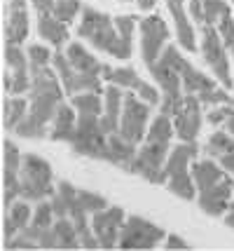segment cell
I'll list each match as a JSON object with an SVG mask.
<instances>
[{
  "label": "cell",
  "mask_w": 234,
  "mask_h": 251,
  "mask_svg": "<svg viewBox=\"0 0 234 251\" xmlns=\"http://www.w3.org/2000/svg\"><path fill=\"white\" fill-rule=\"evenodd\" d=\"M78 35L85 38V40H89L96 50L115 56L120 61H127L131 56V43L120 35L117 26H115V19L99 10H94V7H82Z\"/></svg>",
  "instance_id": "obj_1"
},
{
  "label": "cell",
  "mask_w": 234,
  "mask_h": 251,
  "mask_svg": "<svg viewBox=\"0 0 234 251\" xmlns=\"http://www.w3.org/2000/svg\"><path fill=\"white\" fill-rule=\"evenodd\" d=\"M21 197L28 202H43L56 193L54 169L45 157L35 153H26L21 162Z\"/></svg>",
  "instance_id": "obj_2"
},
{
  "label": "cell",
  "mask_w": 234,
  "mask_h": 251,
  "mask_svg": "<svg viewBox=\"0 0 234 251\" xmlns=\"http://www.w3.org/2000/svg\"><path fill=\"white\" fill-rule=\"evenodd\" d=\"M201 56L206 66L211 68V73L215 75V80L223 85L225 89L234 87V68L230 61V50L223 43V35L218 31V26L213 24H201Z\"/></svg>",
  "instance_id": "obj_3"
},
{
  "label": "cell",
  "mask_w": 234,
  "mask_h": 251,
  "mask_svg": "<svg viewBox=\"0 0 234 251\" xmlns=\"http://www.w3.org/2000/svg\"><path fill=\"white\" fill-rule=\"evenodd\" d=\"M70 148L82 157L108 162V134L101 127V115L78 113V127L70 139Z\"/></svg>",
  "instance_id": "obj_4"
},
{
  "label": "cell",
  "mask_w": 234,
  "mask_h": 251,
  "mask_svg": "<svg viewBox=\"0 0 234 251\" xmlns=\"http://www.w3.org/2000/svg\"><path fill=\"white\" fill-rule=\"evenodd\" d=\"M171 153L169 143H155V141H143L138 146L134 162L129 167V174H138L141 178L155 183V186H167V172L164 164Z\"/></svg>",
  "instance_id": "obj_5"
},
{
  "label": "cell",
  "mask_w": 234,
  "mask_h": 251,
  "mask_svg": "<svg viewBox=\"0 0 234 251\" xmlns=\"http://www.w3.org/2000/svg\"><path fill=\"white\" fill-rule=\"evenodd\" d=\"M152 118V106L143 101V99L129 92L124 97V108H122V118H120V134L124 139L134 143H141L145 141V134H148V122Z\"/></svg>",
  "instance_id": "obj_6"
},
{
  "label": "cell",
  "mask_w": 234,
  "mask_h": 251,
  "mask_svg": "<svg viewBox=\"0 0 234 251\" xmlns=\"http://www.w3.org/2000/svg\"><path fill=\"white\" fill-rule=\"evenodd\" d=\"M164 240H167L164 228H159L141 216H127L117 249H155Z\"/></svg>",
  "instance_id": "obj_7"
},
{
  "label": "cell",
  "mask_w": 234,
  "mask_h": 251,
  "mask_svg": "<svg viewBox=\"0 0 234 251\" xmlns=\"http://www.w3.org/2000/svg\"><path fill=\"white\" fill-rule=\"evenodd\" d=\"M162 59L178 71L180 80H183V89H185V94H201V92H209V89L218 87V85H215V80H211L206 73H201L199 68H194L192 61H188L185 56L180 54V50L173 43H169L167 47H164Z\"/></svg>",
  "instance_id": "obj_8"
},
{
  "label": "cell",
  "mask_w": 234,
  "mask_h": 251,
  "mask_svg": "<svg viewBox=\"0 0 234 251\" xmlns=\"http://www.w3.org/2000/svg\"><path fill=\"white\" fill-rule=\"evenodd\" d=\"M138 24H141V56L145 66H152L162 59V52L169 45V28L159 14H148Z\"/></svg>",
  "instance_id": "obj_9"
},
{
  "label": "cell",
  "mask_w": 234,
  "mask_h": 251,
  "mask_svg": "<svg viewBox=\"0 0 234 251\" xmlns=\"http://www.w3.org/2000/svg\"><path fill=\"white\" fill-rule=\"evenodd\" d=\"M201 103L197 94H185L176 110L171 113L173 118V127H176V136L180 141H197L204 125V113H201Z\"/></svg>",
  "instance_id": "obj_10"
},
{
  "label": "cell",
  "mask_w": 234,
  "mask_h": 251,
  "mask_svg": "<svg viewBox=\"0 0 234 251\" xmlns=\"http://www.w3.org/2000/svg\"><path fill=\"white\" fill-rule=\"evenodd\" d=\"M124 221H127V214L122 207H106L91 214V228H94V235L99 237L101 249H117Z\"/></svg>",
  "instance_id": "obj_11"
},
{
  "label": "cell",
  "mask_w": 234,
  "mask_h": 251,
  "mask_svg": "<svg viewBox=\"0 0 234 251\" xmlns=\"http://www.w3.org/2000/svg\"><path fill=\"white\" fill-rule=\"evenodd\" d=\"M232 193H234V178L225 176L220 183L206 188V190H197V204L209 216H225L227 207L232 204Z\"/></svg>",
  "instance_id": "obj_12"
},
{
  "label": "cell",
  "mask_w": 234,
  "mask_h": 251,
  "mask_svg": "<svg viewBox=\"0 0 234 251\" xmlns=\"http://www.w3.org/2000/svg\"><path fill=\"white\" fill-rule=\"evenodd\" d=\"M31 24H28V0H10L7 5V17H5V43L21 45L28 38Z\"/></svg>",
  "instance_id": "obj_13"
},
{
  "label": "cell",
  "mask_w": 234,
  "mask_h": 251,
  "mask_svg": "<svg viewBox=\"0 0 234 251\" xmlns=\"http://www.w3.org/2000/svg\"><path fill=\"white\" fill-rule=\"evenodd\" d=\"M124 92L120 85H112L108 82V87L103 89V115H101V127L103 131L110 136L115 131H120V118H122V108H124Z\"/></svg>",
  "instance_id": "obj_14"
},
{
  "label": "cell",
  "mask_w": 234,
  "mask_h": 251,
  "mask_svg": "<svg viewBox=\"0 0 234 251\" xmlns=\"http://www.w3.org/2000/svg\"><path fill=\"white\" fill-rule=\"evenodd\" d=\"M199 143L197 141H180L178 146L171 148V153L167 157V164H164V172H167V178L169 176H176V174H185L190 172L192 162L197 160L199 155Z\"/></svg>",
  "instance_id": "obj_15"
},
{
  "label": "cell",
  "mask_w": 234,
  "mask_h": 251,
  "mask_svg": "<svg viewBox=\"0 0 234 251\" xmlns=\"http://www.w3.org/2000/svg\"><path fill=\"white\" fill-rule=\"evenodd\" d=\"M136 153H138V143L124 139L120 131H115V134L108 136V162L110 164H117V167H122V169L129 172Z\"/></svg>",
  "instance_id": "obj_16"
},
{
  "label": "cell",
  "mask_w": 234,
  "mask_h": 251,
  "mask_svg": "<svg viewBox=\"0 0 234 251\" xmlns=\"http://www.w3.org/2000/svg\"><path fill=\"white\" fill-rule=\"evenodd\" d=\"M78 127V110L73 108V103H61L56 110L54 120H52V129H49V139L54 141H68L73 139Z\"/></svg>",
  "instance_id": "obj_17"
},
{
  "label": "cell",
  "mask_w": 234,
  "mask_h": 251,
  "mask_svg": "<svg viewBox=\"0 0 234 251\" xmlns=\"http://www.w3.org/2000/svg\"><path fill=\"white\" fill-rule=\"evenodd\" d=\"M190 172H192V178H194V183H197V190H206V188L220 183L225 176H227V172H225L220 164L213 162V157L194 160L192 167H190Z\"/></svg>",
  "instance_id": "obj_18"
},
{
  "label": "cell",
  "mask_w": 234,
  "mask_h": 251,
  "mask_svg": "<svg viewBox=\"0 0 234 251\" xmlns=\"http://www.w3.org/2000/svg\"><path fill=\"white\" fill-rule=\"evenodd\" d=\"M64 52H66V56L70 59L73 68L80 71V73H96V75H103V71H106V66H108V64H103V61H99L91 52H87L85 45H80V43H68Z\"/></svg>",
  "instance_id": "obj_19"
},
{
  "label": "cell",
  "mask_w": 234,
  "mask_h": 251,
  "mask_svg": "<svg viewBox=\"0 0 234 251\" xmlns=\"http://www.w3.org/2000/svg\"><path fill=\"white\" fill-rule=\"evenodd\" d=\"M38 33H40V38H45L47 43L54 45L56 50L68 43V24L56 19L52 12L38 14Z\"/></svg>",
  "instance_id": "obj_20"
},
{
  "label": "cell",
  "mask_w": 234,
  "mask_h": 251,
  "mask_svg": "<svg viewBox=\"0 0 234 251\" xmlns=\"http://www.w3.org/2000/svg\"><path fill=\"white\" fill-rule=\"evenodd\" d=\"M103 80H108L112 85H120L122 89H129V92H134V94H138V92L145 87V80H141V75L136 73L131 66H120V68L106 66Z\"/></svg>",
  "instance_id": "obj_21"
},
{
  "label": "cell",
  "mask_w": 234,
  "mask_h": 251,
  "mask_svg": "<svg viewBox=\"0 0 234 251\" xmlns=\"http://www.w3.org/2000/svg\"><path fill=\"white\" fill-rule=\"evenodd\" d=\"M31 108V99H26L23 94H14L2 101V127L7 131H14V127L26 118V113Z\"/></svg>",
  "instance_id": "obj_22"
},
{
  "label": "cell",
  "mask_w": 234,
  "mask_h": 251,
  "mask_svg": "<svg viewBox=\"0 0 234 251\" xmlns=\"http://www.w3.org/2000/svg\"><path fill=\"white\" fill-rule=\"evenodd\" d=\"M173 136H176L173 118H171V115H164V113H159V115L152 118V122H150L148 134H145V141L169 143V146H171V139H173Z\"/></svg>",
  "instance_id": "obj_23"
},
{
  "label": "cell",
  "mask_w": 234,
  "mask_h": 251,
  "mask_svg": "<svg viewBox=\"0 0 234 251\" xmlns=\"http://www.w3.org/2000/svg\"><path fill=\"white\" fill-rule=\"evenodd\" d=\"M173 17V24H176V35H178V43L188 50V52H197V33H194V26L190 24V17L185 14V10H173L171 12Z\"/></svg>",
  "instance_id": "obj_24"
},
{
  "label": "cell",
  "mask_w": 234,
  "mask_h": 251,
  "mask_svg": "<svg viewBox=\"0 0 234 251\" xmlns=\"http://www.w3.org/2000/svg\"><path fill=\"white\" fill-rule=\"evenodd\" d=\"M232 151H234V136H232V131H227V129L213 131L211 136H209V141H206V146H204L206 157H213V160H220L223 155L232 153Z\"/></svg>",
  "instance_id": "obj_25"
},
{
  "label": "cell",
  "mask_w": 234,
  "mask_h": 251,
  "mask_svg": "<svg viewBox=\"0 0 234 251\" xmlns=\"http://www.w3.org/2000/svg\"><path fill=\"white\" fill-rule=\"evenodd\" d=\"M54 230L59 235V242H61V249H82V242H80L78 228L70 216H64V219L54 221Z\"/></svg>",
  "instance_id": "obj_26"
},
{
  "label": "cell",
  "mask_w": 234,
  "mask_h": 251,
  "mask_svg": "<svg viewBox=\"0 0 234 251\" xmlns=\"http://www.w3.org/2000/svg\"><path fill=\"white\" fill-rule=\"evenodd\" d=\"M70 103L78 113H91V115H103V94L101 92H80L70 97Z\"/></svg>",
  "instance_id": "obj_27"
},
{
  "label": "cell",
  "mask_w": 234,
  "mask_h": 251,
  "mask_svg": "<svg viewBox=\"0 0 234 251\" xmlns=\"http://www.w3.org/2000/svg\"><path fill=\"white\" fill-rule=\"evenodd\" d=\"M5 64L10 71H28L31 68V59L26 54V50H21V45H12V43H5Z\"/></svg>",
  "instance_id": "obj_28"
},
{
  "label": "cell",
  "mask_w": 234,
  "mask_h": 251,
  "mask_svg": "<svg viewBox=\"0 0 234 251\" xmlns=\"http://www.w3.org/2000/svg\"><path fill=\"white\" fill-rule=\"evenodd\" d=\"M7 216H10L14 223H17V228L19 230H23L28 223H31V219H33V209H31V202L28 200H17L14 204H12L7 211H5Z\"/></svg>",
  "instance_id": "obj_29"
},
{
  "label": "cell",
  "mask_w": 234,
  "mask_h": 251,
  "mask_svg": "<svg viewBox=\"0 0 234 251\" xmlns=\"http://www.w3.org/2000/svg\"><path fill=\"white\" fill-rule=\"evenodd\" d=\"M82 12V2L80 0H56L54 2V14L56 19H61L64 24H73V19Z\"/></svg>",
  "instance_id": "obj_30"
},
{
  "label": "cell",
  "mask_w": 234,
  "mask_h": 251,
  "mask_svg": "<svg viewBox=\"0 0 234 251\" xmlns=\"http://www.w3.org/2000/svg\"><path fill=\"white\" fill-rule=\"evenodd\" d=\"M2 169L7 172H21V162H23V155L21 151L17 148V143H12L10 139H5L2 143Z\"/></svg>",
  "instance_id": "obj_31"
},
{
  "label": "cell",
  "mask_w": 234,
  "mask_h": 251,
  "mask_svg": "<svg viewBox=\"0 0 234 251\" xmlns=\"http://www.w3.org/2000/svg\"><path fill=\"white\" fill-rule=\"evenodd\" d=\"M54 209H52V202H38L33 209V219H31V223L33 226H38V228H52L54 226Z\"/></svg>",
  "instance_id": "obj_32"
},
{
  "label": "cell",
  "mask_w": 234,
  "mask_h": 251,
  "mask_svg": "<svg viewBox=\"0 0 234 251\" xmlns=\"http://www.w3.org/2000/svg\"><path fill=\"white\" fill-rule=\"evenodd\" d=\"M78 200H80V204L87 209L89 214H96V211H101V209L110 207L108 200H106L103 195H99V193H94V190H80L78 188Z\"/></svg>",
  "instance_id": "obj_33"
},
{
  "label": "cell",
  "mask_w": 234,
  "mask_h": 251,
  "mask_svg": "<svg viewBox=\"0 0 234 251\" xmlns=\"http://www.w3.org/2000/svg\"><path fill=\"white\" fill-rule=\"evenodd\" d=\"M232 10L225 0H204V24H215L220 22V17Z\"/></svg>",
  "instance_id": "obj_34"
},
{
  "label": "cell",
  "mask_w": 234,
  "mask_h": 251,
  "mask_svg": "<svg viewBox=\"0 0 234 251\" xmlns=\"http://www.w3.org/2000/svg\"><path fill=\"white\" fill-rule=\"evenodd\" d=\"M197 97H199V101L204 103V106H220V103L234 106V99L230 97L227 92H223V87H213V89H209V92L197 94Z\"/></svg>",
  "instance_id": "obj_35"
},
{
  "label": "cell",
  "mask_w": 234,
  "mask_h": 251,
  "mask_svg": "<svg viewBox=\"0 0 234 251\" xmlns=\"http://www.w3.org/2000/svg\"><path fill=\"white\" fill-rule=\"evenodd\" d=\"M26 54H28V59H31V64L33 66H49L52 64V50L49 47H45V45H28L26 47Z\"/></svg>",
  "instance_id": "obj_36"
},
{
  "label": "cell",
  "mask_w": 234,
  "mask_h": 251,
  "mask_svg": "<svg viewBox=\"0 0 234 251\" xmlns=\"http://www.w3.org/2000/svg\"><path fill=\"white\" fill-rule=\"evenodd\" d=\"M136 22H141V19H138V17H134V14H122V17H115V26H117V31H120V35H122L124 40H129V43H134Z\"/></svg>",
  "instance_id": "obj_37"
},
{
  "label": "cell",
  "mask_w": 234,
  "mask_h": 251,
  "mask_svg": "<svg viewBox=\"0 0 234 251\" xmlns=\"http://www.w3.org/2000/svg\"><path fill=\"white\" fill-rule=\"evenodd\" d=\"M232 108H234V106H227V103L215 106V108H211L209 113H206V122H209V125H215V127H220V125H225V122H227V118H230Z\"/></svg>",
  "instance_id": "obj_38"
},
{
  "label": "cell",
  "mask_w": 234,
  "mask_h": 251,
  "mask_svg": "<svg viewBox=\"0 0 234 251\" xmlns=\"http://www.w3.org/2000/svg\"><path fill=\"white\" fill-rule=\"evenodd\" d=\"M38 244H40V249H61V242H59V235H56L54 226L43 230V235H40Z\"/></svg>",
  "instance_id": "obj_39"
},
{
  "label": "cell",
  "mask_w": 234,
  "mask_h": 251,
  "mask_svg": "<svg viewBox=\"0 0 234 251\" xmlns=\"http://www.w3.org/2000/svg\"><path fill=\"white\" fill-rule=\"evenodd\" d=\"M5 247H7V249H40V244L33 242L31 237H26L23 232H19V235H14L12 240H7Z\"/></svg>",
  "instance_id": "obj_40"
},
{
  "label": "cell",
  "mask_w": 234,
  "mask_h": 251,
  "mask_svg": "<svg viewBox=\"0 0 234 251\" xmlns=\"http://www.w3.org/2000/svg\"><path fill=\"white\" fill-rule=\"evenodd\" d=\"M49 202H52V209H54L56 219H64V216H68V202H66V197L61 195L59 190L49 197Z\"/></svg>",
  "instance_id": "obj_41"
},
{
  "label": "cell",
  "mask_w": 234,
  "mask_h": 251,
  "mask_svg": "<svg viewBox=\"0 0 234 251\" xmlns=\"http://www.w3.org/2000/svg\"><path fill=\"white\" fill-rule=\"evenodd\" d=\"M188 10H190V17H192L194 22L204 24V0H190Z\"/></svg>",
  "instance_id": "obj_42"
},
{
  "label": "cell",
  "mask_w": 234,
  "mask_h": 251,
  "mask_svg": "<svg viewBox=\"0 0 234 251\" xmlns=\"http://www.w3.org/2000/svg\"><path fill=\"white\" fill-rule=\"evenodd\" d=\"M19 232H21V230L17 228V223L5 214V219H2V237H5V242L12 240V237H14V235H19Z\"/></svg>",
  "instance_id": "obj_43"
},
{
  "label": "cell",
  "mask_w": 234,
  "mask_h": 251,
  "mask_svg": "<svg viewBox=\"0 0 234 251\" xmlns=\"http://www.w3.org/2000/svg\"><path fill=\"white\" fill-rule=\"evenodd\" d=\"M164 247H167V249H190V244L183 240V237H178V235H167Z\"/></svg>",
  "instance_id": "obj_44"
},
{
  "label": "cell",
  "mask_w": 234,
  "mask_h": 251,
  "mask_svg": "<svg viewBox=\"0 0 234 251\" xmlns=\"http://www.w3.org/2000/svg\"><path fill=\"white\" fill-rule=\"evenodd\" d=\"M38 14H45V12H54V2L56 0H31Z\"/></svg>",
  "instance_id": "obj_45"
},
{
  "label": "cell",
  "mask_w": 234,
  "mask_h": 251,
  "mask_svg": "<svg viewBox=\"0 0 234 251\" xmlns=\"http://www.w3.org/2000/svg\"><path fill=\"white\" fill-rule=\"evenodd\" d=\"M220 167H223V169H225V172H227L230 176H234V151L220 157Z\"/></svg>",
  "instance_id": "obj_46"
},
{
  "label": "cell",
  "mask_w": 234,
  "mask_h": 251,
  "mask_svg": "<svg viewBox=\"0 0 234 251\" xmlns=\"http://www.w3.org/2000/svg\"><path fill=\"white\" fill-rule=\"evenodd\" d=\"M225 226L234 230V202L227 207V211H225Z\"/></svg>",
  "instance_id": "obj_47"
},
{
  "label": "cell",
  "mask_w": 234,
  "mask_h": 251,
  "mask_svg": "<svg viewBox=\"0 0 234 251\" xmlns=\"http://www.w3.org/2000/svg\"><path fill=\"white\" fill-rule=\"evenodd\" d=\"M2 89H5V94H12V73L10 71L2 73Z\"/></svg>",
  "instance_id": "obj_48"
},
{
  "label": "cell",
  "mask_w": 234,
  "mask_h": 251,
  "mask_svg": "<svg viewBox=\"0 0 234 251\" xmlns=\"http://www.w3.org/2000/svg\"><path fill=\"white\" fill-rule=\"evenodd\" d=\"M227 131H232V136H234V108H232V113H230V118H227V122L223 125Z\"/></svg>",
  "instance_id": "obj_49"
},
{
  "label": "cell",
  "mask_w": 234,
  "mask_h": 251,
  "mask_svg": "<svg viewBox=\"0 0 234 251\" xmlns=\"http://www.w3.org/2000/svg\"><path fill=\"white\" fill-rule=\"evenodd\" d=\"M232 68H234V54H232Z\"/></svg>",
  "instance_id": "obj_50"
},
{
  "label": "cell",
  "mask_w": 234,
  "mask_h": 251,
  "mask_svg": "<svg viewBox=\"0 0 234 251\" xmlns=\"http://www.w3.org/2000/svg\"><path fill=\"white\" fill-rule=\"evenodd\" d=\"M134 2H136V0H134Z\"/></svg>",
  "instance_id": "obj_51"
}]
</instances>
